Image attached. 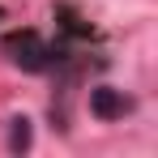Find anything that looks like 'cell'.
<instances>
[{
    "mask_svg": "<svg viewBox=\"0 0 158 158\" xmlns=\"http://www.w3.org/2000/svg\"><path fill=\"white\" fill-rule=\"evenodd\" d=\"M4 52L13 56V64H22L26 73H43V69H52V60H56V52L34 30H13V34L4 39Z\"/></svg>",
    "mask_w": 158,
    "mask_h": 158,
    "instance_id": "6da1fadb",
    "label": "cell"
},
{
    "mask_svg": "<svg viewBox=\"0 0 158 158\" xmlns=\"http://www.w3.org/2000/svg\"><path fill=\"white\" fill-rule=\"evenodd\" d=\"M124 111H132V98H124V90H115V85H94L90 90V115L124 120Z\"/></svg>",
    "mask_w": 158,
    "mask_h": 158,
    "instance_id": "7a4b0ae2",
    "label": "cell"
},
{
    "mask_svg": "<svg viewBox=\"0 0 158 158\" xmlns=\"http://www.w3.org/2000/svg\"><path fill=\"white\" fill-rule=\"evenodd\" d=\"M30 141H34L30 120H26V115H13V120H9V150H13V154H26Z\"/></svg>",
    "mask_w": 158,
    "mask_h": 158,
    "instance_id": "3957f363",
    "label": "cell"
}]
</instances>
